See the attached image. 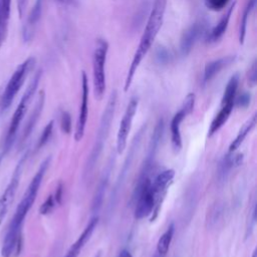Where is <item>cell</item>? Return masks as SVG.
Returning <instances> with one entry per match:
<instances>
[{"mask_svg": "<svg viewBox=\"0 0 257 257\" xmlns=\"http://www.w3.org/2000/svg\"><path fill=\"white\" fill-rule=\"evenodd\" d=\"M60 127L61 131L66 135L71 133V117L70 114L65 110H62L60 113Z\"/></svg>", "mask_w": 257, "mask_h": 257, "instance_id": "obj_27", "label": "cell"}, {"mask_svg": "<svg viewBox=\"0 0 257 257\" xmlns=\"http://www.w3.org/2000/svg\"><path fill=\"white\" fill-rule=\"evenodd\" d=\"M27 156H28V153L26 152L21 157V159L19 160L18 164L16 165V167L13 171L12 177H11L8 185L6 186L4 192L2 193V195L0 197V225H1L3 218L5 217L6 213L8 212V210H9L10 206L12 205L13 200L15 198V195H16V192H17V189H18V186H19L23 166H24V163L27 159Z\"/></svg>", "mask_w": 257, "mask_h": 257, "instance_id": "obj_10", "label": "cell"}, {"mask_svg": "<svg viewBox=\"0 0 257 257\" xmlns=\"http://www.w3.org/2000/svg\"><path fill=\"white\" fill-rule=\"evenodd\" d=\"M109 172H110V165H108L107 170L104 172L98 187L96 189L94 198H93V202H92V211L93 212H98V210L100 209L101 205H102V200H103V196H104V191L106 189L107 186V182H108V177H109Z\"/></svg>", "mask_w": 257, "mask_h": 257, "instance_id": "obj_24", "label": "cell"}, {"mask_svg": "<svg viewBox=\"0 0 257 257\" xmlns=\"http://www.w3.org/2000/svg\"><path fill=\"white\" fill-rule=\"evenodd\" d=\"M255 224H256V206L254 204L252 207V210L250 212V218H249L248 225L246 228V238H248L252 234Z\"/></svg>", "mask_w": 257, "mask_h": 257, "instance_id": "obj_31", "label": "cell"}, {"mask_svg": "<svg viewBox=\"0 0 257 257\" xmlns=\"http://www.w3.org/2000/svg\"><path fill=\"white\" fill-rule=\"evenodd\" d=\"M41 74H42V71L40 69L34 74V76L30 80L27 88L25 89V91H24V93H23V95H22V97H21L13 115H12V118L10 120L8 130H7V134H6V137H5V141H4V150H3V153H2L3 155H5L7 152H9V150L11 149V147H12L14 141H15L18 128L20 126V123H21V121L23 120V118L26 114L29 103H30V101H31L36 89H37L38 84H39Z\"/></svg>", "mask_w": 257, "mask_h": 257, "instance_id": "obj_3", "label": "cell"}, {"mask_svg": "<svg viewBox=\"0 0 257 257\" xmlns=\"http://www.w3.org/2000/svg\"><path fill=\"white\" fill-rule=\"evenodd\" d=\"M135 202V218L140 220L152 215L154 210V191L150 177L138 180L133 193Z\"/></svg>", "mask_w": 257, "mask_h": 257, "instance_id": "obj_7", "label": "cell"}, {"mask_svg": "<svg viewBox=\"0 0 257 257\" xmlns=\"http://www.w3.org/2000/svg\"><path fill=\"white\" fill-rule=\"evenodd\" d=\"M43 7V0H36L32 9L29 12L26 23L23 28V38L24 41H30L34 35L35 27L41 17Z\"/></svg>", "mask_w": 257, "mask_h": 257, "instance_id": "obj_17", "label": "cell"}, {"mask_svg": "<svg viewBox=\"0 0 257 257\" xmlns=\"http://www.w3.org/2000/svg\"><path fill=\"white\" fill-rule=\"evenodd\" d=\"M256 121H257V115L256 113H254L240 128L238 135L236 136V138L232 141V143L229 146V152H235L240 145L244 142V140L246 139V137L248 136V134L254 128V126L256 125Z\"/></svg>", "mask_w": 257, "mask_h": 257, "instance_id": "obj_21", "label": "cell"}, {"mask_svg": "<svg viewBox=\"0 0 257 257\" xmlns=\"http://www.w3.org/2000/svg\"><path fill=\"white\" fill-rule=\"evenodd\" d=\"M44 101H45V93L43 90H41L38 94V97L36 99V102H35V105L23 127V131H22V134H21V138H20V144H23L27 141V139L29 138V136L31 135L35 124L37 123L40 115H41V112H42V109H43V106H44Z\"/></svg>", "mask_w": 257, "mask_h": 257, "instance_id": "obj_15", "label": "cell"}, {"mask_svg": "<svg viewBox=\"0 0 257 257\" xmlns=\"http://www.w3.org/2000/svg\"><path fill=\"white\" fill-rule=\"evenodd\" d=\"M11 11V0H0V47L7 35Z\"/></svg>", "mask_w": 257, "mask_h": 257, "instance_id": "obj_22", "label": "cell"}, {"mask_svg": "<svg viewBox=\"0 0 257 257\" xmlns=\"http://www.w3.org/2000/svg\"><path fill=\"white\" fill-rule=\"evenodd\" d=\"M94 257H101V253H100V251L96 252V253H95V255H94Z\"/></svg>", "mask_w": 257, "mask_h": 257, "instance_id": "obj_38", "label": "cell"}, {"mask_svg": "<svg viewBox=\"0 0 257 257\" xmlns=\"http://www.w3.org/2000/svg\"><path fill=\"white\" fill-rule=\"evenodd\" d=\"M54 1L61 4V5L71 6V7H77L78 4H79L78 0H54Z\"/></svg>", "mask_w": 257, "mask_h": 257, "instance_id": "obj_34", "label": "cell"}, {"mask_svg": "<svg viewBox=\"0 0 257 257\" xmlns=\"http://www.w3.org/2000/svg\"><path fill=\"white\" fill-rule=\"evenodd\" d=\"M169 54L167 52V50L165 49H160L159 50V53L157 54V57L160 59V62H165V61H168L169 60Z\"/></svg>", "mask_w": 257, "mask_h": 257, "instance_id": "obj_36", "label": "cell"}, {"mask_svg": "<svg viewBox=\"0 0 257 257\" xmlns=\"http://www.w3.org/2000/svg\"><path fill=\"white\" fill-rule=\"evenodd\" d=\"M116 99H117V92H116V90H112L108 97L106 106L103 110V113H102V116H101V119L99 122V127H98L96 138L94 141V145L92 147L90 156H89L87 164L85 166V174H88L92 171V169H93V167L103 149V145L108 136L110 124H111V121L113 118L115 105H116Z\"/></svg>", "mask_w": 257, "mask_h": 257, "instance_id": "obj_4", "label": "cell"}, {"mask_svg": "<svg viewBox=\"0 0 257 257\" xmlns=\"http://www.w3.org/2000/svg\"><path fill=\"white\" fill-rule=\"evenodd\" d=\"M35 58L29 57L26 60H24L21 64L17 66L13 74L11 75L9 81L7 82V85L4 89L3 94L0 97V110L6 111L10 105L12 104L15 96L17 95L18 91L22 87L28 73L31 71V69L35 65Z\"/></svg>", "mask_w": 257, "mask_h": 257, "instance_id": "obj_5", "label": "cell"}, {"mask_svg": "<svg viewBox=\"0 0 257 257\" xmlns=\"http://www.w3.org/2000/svg\"><path fill=\"white\" fill-rule=\"evenodd\" d=\"M228 2L229 0H205L206 6L213 11L222 10L227 5Z\"/></svg>", "mask_w": 257, "mask_h": 257, "instance_id": "obj_30", "label": "cell"}, {"mask_svg": "<svg viewBox=\"0 0 257 257\" xmlns=\"http://www.w3.org/2000/svg\"><path fill=\"white\" fill-rule=\"evenodd\" d=\"M97 223H98V217L93 216L89 220V222L87 223L85 228L83 229L82 233L78 236L76 241L70 246V248L68 249V251L66 252L64 257H78L79 256L82 248L85 246V244L88 242L91 235L93 234V232L97 226Z\"/></svg>", "mask_w": 257, "mask_h": 257, "instance_id": "obj_14", "label": "cell"}, {"mask_svg": "<svg viewBox=\"0 0 257 257\" xmlns=\"http://www.w3.org/2000/svg\"><path fill=\"white\" fill-rule=\"evenodd\" d=\"M205 30V23L203 21L196 22L189 26L182 34L180 41V50L183 56H187L193 49L197 39Z\"/></svg>", "mask_w": 257, "mask_h": 257, "instance_id": "obj_13", "label": "cell"}, {"mask_svg": "<svg viewBox=\"0 0 257 257\" xmlns=\"http://www.w3.org/2000/svg\"><path fill=\"white\" fill-rule=\"evenodd\" d=\"M175 178V171L173 169L165 170L158 174L156 178L152 181V187L154 191V210L151 216V221H155L161 211L162 205L164 203V200L166 198V195L168 193V190L170 186L173 183V180Z\"/></svg>", "mask_w": 257, "mask_h": 257, "instance_id": "obj_9", "label": "cell"}, {"mask_svg": "<svg viewBox=\"0 0 257 257\" xmlns=\"http://www.w3.org/2000/svg\"><path fill=\"white\" fill-rule=\"evenodd\" d=\"M108 43L105 39H97L92 54L93 92L97 99H101L105 91V62Z\"/></svg>", "mask_w": 257, "mask_h": 257, "instance_id": "obj_6", "label": "cell"}, {"mask_svg": "<svg viewBox=\"0 0 257 257\" xmlns=\"http://www.w3.org/2000/svg\"><path fill=\"white\" fill-rule=\"evenodd\" d=\"M2 157H3V155H0V161H1V159H2Z\"/></svg>", "mask_w": 257, "mask_h": 257, "instance_id": "obj_40", "label": "cell"}, {"mask_svg": "<svg viewBox=\"0 0 257 257\" xmlns=\"http://www.w3.org/2000/svg\"><path fill=\"white\" fill-rule=\"evenodd\" d=\"M252 257H256V251H254V252H253V254H252Z\"/></svg>", "mask_w": 257, "mask_h": 257, "instance_id": "obj_39", "label": "cell"}, {"mask_svg": "<svg viewBox=\"0 0 257 257\" xmlns=\"http://www.w3.org/2000/svg\"><path fill=\"white\" fill-rule=\"evenodd\" d=\"M81 102L74 133V140L76 142H79L83 138L88 114V80L87 75L84 71H82L81 73Z\"/></svg>", "mask_w": 257, "mask_h": 257, "instance_id": "obj_12", "label": "cell"}, {"mask_svg": "<svg viewBox=\"0 0 257 257\" xmlns=\"http://www.w3.org/2000/svg\"><path fill=\"white\" fill-rule=\"evenodd\" d=\"M53 123L54 121L53 120H50L46 125L45 127L43 128L39 139H38V142H37V145H36V149L39 150L41 149L50 139L51 135H52V130H53Z\"/></svg>", "mask_w": 257, "mask_h": 257, "instance_id": "obj_26", "label": "cell"}, {"mask_svg": "<svg viewBox=\"0 0 257 257\" xmlns=\"http://www.w3.org/2000/svg\"><path fill=\"white\" fill-rule=\"evenodd\" d=\"M194 105H195V94L192 92L188 93L183 101L181 108L174 114L171 120V123H170L171 143L175 153H179L182 149L181 122L184 120V118L187 115H189L193 111Z\"/></svg>", "mask_w": 257, "mask_h": 257, "instance_id": "obj_8", "label": "cell"}, {"mask_svg": "<svg viewBox=\"0 0 257 257\" xmlns=\"http://www.w3.org/2000/svg\"><path fill=\"white\" fill-rule=\"evenodd\" d=\"M26 3H27V0H17V8H18V13L20 17H22V15L24 14Z\"/></svg>", "mask_w": 257, "mask_h": 257, "instance_id": "obj_35", "label": "cell"}, {"mask_svg": "<svg viewBox=\"0 0 257 257\" xmlns=\"http://www.w3.org/2000/svg\"><path fill=\"white\" fill-rule=\"evenodd\" d=\"M235 6H236V1H234L229 6V8L226 10L225 14L220 18L219 22L209 32H207V36H206L207 42L215 43L223 37V35L225 34V32L228 28V24H229V21H230V18H231V15H232V12H233Z\"/></svg>", "mask_w": 257, "mask_h": 257, "instance_id": "obj_16", "label": "cell"}, {"mask_svg": "<svg viewBox=\"0 0 257 257\" xmlns=\"http://www.w3.org/2000/svg\"><path fill=\"white\" fill-rule=\"evenodd\" d=\"M117 257H133L131 252L127 250V249H122L120 250V252L118 253Z\"/></svg>", "mask_w": 257, "mask_h": 257, "instance_id": "obj_37", "label": "cell"}, {"mask_svg": "<svg viewBox=\"0 0 257 257\" xmlns=\"http://www.w3.org/2000/svg\"><path fill=\"white\" fill-rule=\"evenodd\" d=\"M138 103H139V100L137 97L131 98V100L124 110V113L122 115V118L119 122L118 131H117V135H116V152L119 155L124 151V149L126 147L127 137L131 132V128H132L133 119H134L135 114L138 109Z\"/></svg>", "mask_w": 257, "mask_h": 257, "instance_id": "obj_11", "label": "cell"}, {"mask_svg": "<svg viewBox=\"0 0 257 257\" xmlns=\"http://www.w3.org/2000/svg\"><path fill=\"white\" fill-rule=\"evenodd\" d=\"M255 4H256V0H249L244 8V11H243V14L241 17V21H240V26H239V42H240V44L244 43L248 18L255 7Z\"/></svg>", "mask_w": 257, "mask_h": 257, "instance_id": "obj_25", "label": "cell"}, {"mask_svg": "<svg viewBox=\"0 0 257 257\" xmlns=\"http://www.w3.org/2000/svg\"><path fill=\"white\" fill-rule=\"evenodd\" d=\"M62 196H63V185L62 183H58L57 187H56V190H55V193L53 195V198H54V201L57 205H60L61 202H62Z\"/></svg>", "mask_w": 257, "mask_h": 257, "instance_id": "obj_33", "label": "cell"}, {"mask_svg": "<svg viewBox=\"0 0 257 257\" xmlns=\"http://www.w3.org/2000/svg\"><path fill=\"white\" fill-rule=\"evenodd\" d=\"M248 84L250 86H254L256 84V62L252 63L248 71Z\"/></svg>", "mask_w": 257, "mask_h": 257, "instance_id": "obj_32", "label": "cell"}, {"mask_svg": "<svg viewBox=\"0 0 257 257\" xmlns=\"http://www.w3.org/2000/svg\"><path fill=\"white\" fill-rule=\"evenodd\" d=\"M166 6H167V0H154L153 2V6L151 9L144 33L141 37L140 43L137 47V50L134 54L133 60L127 70V74H126V77L124 80V86H123L124 91H126L130 88L133 82V78L142 60L151 49L153 42L155 41L162 27L164 17H165V12H166Z\"/></svg>", "mask_w": 257, "mask_h": 257, "instance_id": "obj_2", "label": "cell"}, {"mask_svg": "<svg viewBox=\"0 0 257 257\" xmlns=\"http://www.w3.org/2000/svg\"><path fill=\"white\" fill-rule=\"evenodd\" d=\"M235 59H236L235 55H228V56H223L208 62L204 69V75H203L204 83L214 78L221 70H223L225 67L232 64L235 61Z\"/></svg>", "mask_w": 257, "mask_h": 257, "instance_id": "obj_18", "label": "cell"}, {"mask_svg": "<svg viewBox=\"0 0 257 257\" xmlns=\"http://www.w3.org/2000/svg\"><path fill=\"white\" fill-rule=\"evenodd\" d=\"M174 233H175V225L174 223H171L167 228V230L159 238L153 257H167V254L169 252V249L174 237Z\"/></svg>", "mask_w": 257, "mask_h": 257, "instance_id": "obj_20", "label": "cell"}, {"mask_svg": "<svg viewBox=\"0 0 257 257\" xmlns=\"http://www.w3.org/2000/svg\"><path fill=\"white\" fill-rule=\"evenodd\" d=\"M55 205H56V203H55V201H54L53 195H49V196L46 198V200L42 203V205L40 206V208H39V213H40L41 215L49 214V213L53 210V208H54Z\"/></svg>", "mask_w": 257, "mask_h": 257, "instance_id": "obj_28", "label": "cell"}, {"mask_svg": "<svg viewBox=\"0 0 257 257\" xmlns=\"http://www.w3.org/2000/svg\"><path fill=\"white\" fill-rule=\"evenodd\" d=\"M239 81H240V75L239 73H235L233 74L223 93V97L221 100V104H226V103H234L235 97H236V93H237V89H238V85H239Z\"/></svg>", "mask_w": 257, "mask_h": 257, "instance_id": "obj_23", "label": "cell"}, {"mask_svg": "<svg viewBox=\"0 0 257 257\" xmlns=\"http://www.w3.org/2000/svg\"><path fill=\"white\" fill-rule=\"evenodd\" d=\"M250 101H251V94L249 92L244 91L240 95L235 97L234 105L241 108H246L250 104Z\"/></svg>", "mask_w": 257, "mask_h": 257, "instance_id": "obj_29", "label": "cell"}, {"mask_svg": "<svg viewBox=\"0 0 257 257\" xmlns=\"http://www.w3.org/2000/svg\"><path fill=\"white\" fill-rule=\"evenodd\" d=\"M50 161H51V158L47 157L40 164L38 170L36 171L35 175L30 181L28 187L26 188V191L23 194L21 201L17 205L2 243V247H1L2 257H12L14 255L19 254V251L21 250V244H22L21 231H22L23 223L29 210L31 209V207L33 206L36 200L43 177L50 165Z\"/></svg>", "mask_w": 257, "mask_h": 257, "instance_id": "obj_1", "label": "cell"}, {"mask_svg": "<svg viewBox=\"0 0 257 257\" xmlns=\"http://www.w3.org/2000/svg\"><path fill=\"white\" fill-rule=\"evenodd\" d=\"M234 107V103H226V104H221V108L219 112L215 115L213 118L209 131H208V136L212 137L214 134H216L228 120L232 110Z\"/></svg>", "mask_w": 257, "mask_h": 257, "instance_id": "obj_19", "label": "cell"}]
</instances>
